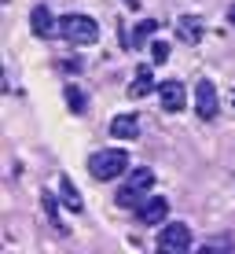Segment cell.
I'll list each match as a JSON object with an SVG mask.
<instances>
[{"label": "cell", "mask_w": 235, "mask_h": 254, "mask_svg": "<svg viewBox=\"0 0 235 254\" xmlns=\"http://www.w3.org/2000/svg\"><path fill=\"white\" fill-rule=\"evenodd\" d=\"M195 111L202 122H213L217 111H221V100H217V85L210 81V77H198L195 85Z\"/></svg>", "instance_id": "obj_4"}, {"label": "cell", "mask_w": 235, "mask_h": 254, "mask_svg": "<svg viewBox=\"0 0 235 254\" xmlns=\"http://www.w3.org/2000/svg\"><path fill=\"white\" fill-rule=\"evenodd\" d=\"M136 217H140V225H162L165 217H169V199L165 195H147L140 206H136Z\"/></svg>", "instance_id": "obj_7"}, {"label": "cell", "mask_w": 235, "mask_h": 254, "mask_svg": "<svg viewBox=\"0 0 235 254\" xmlns=\"http://www.w3.org/2000/svg\"><path fill=\"white\" fill-rule=\"evenodd\" d=\"M154 30H158V22H154V19H143L140 30H136V37H133V48H143V41L154 37Z\"/></svg>", "instance_id": "obj_15"}, {"label": "cell", "mask_w": 235, "mask_h": 254, "mask_svg": "<svg viewBox=\"0 0 235 254\" xmlns=\"http://www.w3.org/2000/svg\"><path fill=\"white\" fill-rule=\"evenodd\" d=\"M30 26H33V33H37V37H51V33H55V15H51V7L48 4H37L30 11Z\"/></svg>", "instance_id": "obj_8"}, {"label": "cell", "mask_w": 235, "mask_h": 254, "mask_svg": "<svg viewBox=\"0 0 235 254\" xmlns=\"http://www.w3.org/2000/svg\"><path fill=\"white\" fill-rule=\"evenodd\" d=\"M89 173L95 181H118L121 173H129V151H121V147L92 151L89 155Z\"/></svg>", "instance_id": "obj_1"}, {"label": "cell", "mask_w": 235, "mask_h": 254, "mask_svg": "<svg viewBox=\"0 0 235 254\" xmlns=\"http://www.w3.org/2000/svg\"><path fill=\"white\" fill-rule=\"evenodd\" d=\"M59 195H63L66 210H74V214H81V210H85V199H81V191L74 188V181L66 177V173H63V177H59Z\"/></svg>", "instance_id": "obj_12"}, {"label": "cell", "mask_w": 235, "mask_h": 254, "mask_svg": "<svg viewBox=\"0 0 235 254\" xmlns=\"http://www.w3.org/2000/svg\"><path fill=\"white\" fill-rule=\"evenodd\" d=\"M63 96H66V107H70L74 115H85V111H89V96H85L81 89H77V85H66V89H63Z\"/></svg>", "instance_id": "obj_13"}, {"label": "cell", "mask_w": 235, "mask_h": 254, "mask_svg": "<svg viewBox=\"0 0 235 254\" xmlns=\"http://www.w3.org/2000/svg\"><path fill=\"white\" fill-rule=\"evenodd\" d=\"M158 251H165V254H184V251H191V229H188L184 221L165 225L162 236H158Z\"/></svg>", "instance_id": "obj_5"}, {"label": "cell", "mask_w": 235, "mask_h": 254, "mask_svg": "<svg viewBox=\"0 0 235 254\" xmlns=\"http://www.w3.org/2000/svg\"><path fill=\"white\" fill-rule=\"evenodd\" d=\"M147 92H154V70L151 66H136V77H133V85H129V96L133 100H143Z\"/></svg>", "instance_id": "obj_10"}, {"label": "cell", "mask_w": 235, "mask_h": 254, "mask_svg": "<svg viewBox=\"0 0 235 254\" xmlns=\"http://www.w3.org/2000/svg\"><path fill=\"white\" fill-rule=\"evenodd\" d=\"M151 185H154V173L147 166H136L129 173V181L118 188V206H140L147 199V191H151Z\"/></svg>", "instance_id": "obj_3"}, {"label": "cell", "mask_w": 235, "mask_h": 254, "mask_svg": "<svg viewBox=\"0 0 235 254\" xmlns=\"http://www.w3.org/2000/svg\"><path fill=\"white\" fill-rule=\"evenodd\" d=\"M110 136L136 140V136H140V118H136V115H118L114 122H110Z\"/></svg>", "instance_id": "obj_11"}, {"label": "cell", "mask_w": 235, "mask_h": 254, "mask_svg": "<svg viewBox=\"0 0 235 254\" xmlns=\"http://www.w3.org/2000/svg\"><path fill=\"white\" fill-rule=\"evenodd\" d=\"M158 100H162V111H169V115H180V111L188 107V89L173 77V81H162L158 85Z\"/></svg>", "instance_id": "obj_6"}, {"label": "cell", "mask_w": 235, "mask_h": 254, "mask_svg": "<svg viewBox=\"0 0 235 254\" xmlns=\"http://www.w3.org/2000/svg\"><path fill=\"white\" fill-rule=\"evenodd\" d=\"M177 37L184 41V45H198V41H202V19H198V15H180L177 19Z\"/></svg>", "instance_id": "obj_9"}, {"label": "cell", "mask_w": 235, "mask_h": 254, "mask_svg": "<svg viewBox=\"0 0 235 254\" xmlns=\"http://www.w3.org/2000/svg\"><path fill=\"white\" fill-rule=\"evenodd\" d=\"M151 56H154V63H165L169 59V45L165 41H151Z\"/></svg>", "instance_id": "obj_16"}, {"label": "cell", "mask_w": 235, "mask_h": 254, "mask_svg": "<svg viewBox=\"0 0 235 254\" xmlns=\"http://www.w3.org/2000/svg\"><path fill=\"white\" fill-rule=\"evenodd\" d=\"M228 22H232V26H235V4H232V7H228Z\"/></svg>", "instance_id": "obj_17"}, {"label": "cell", "mask_w": 235, "mask_h": 254, "mask_svg": "<svg viewBox=\"0 0 235 254\" xmlns=\"http://www.w3.org/2000/svg\"><path fill=\"white\" fill-rule=\"evenodd\" d=\"M59 33H63L70 45H95V41H99V26H95V19L85 15V11L63 15V19H59Z\"/></svg>", "instance_id": "obj_2"}, {"label": "cell", "mask_w": 235, "mask_h": 254, "mask_svg": "<svg viewBox=\"0 0 235 254\" xmlns=\"http://www.w3.org/2000/svg\"><path fill=\"white\" fill-rule=\"evenodd\" d=\"M41 203H45L48 217H51V229H59V232H63V221H59V206H55V195H51V191H41Z\"/></svg>", "instance_id": "obj_14"}]
</instances>
